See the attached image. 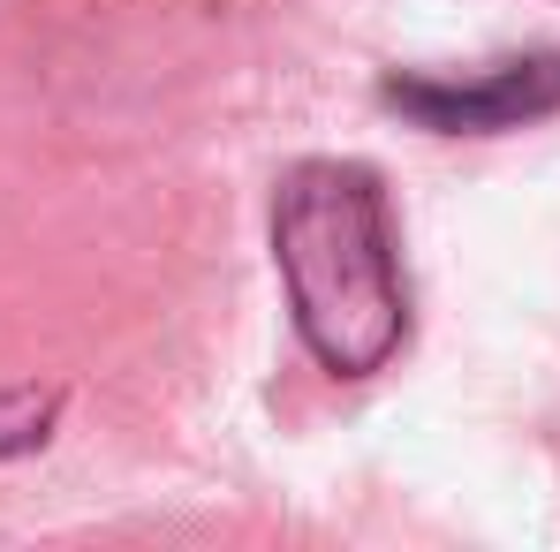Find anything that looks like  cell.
Instances as JSON below:
<instances>
[{
    "mask_svg": "<svg viewBox=\"0 0 560 552\" xmlns=\"http://www.w3.org/2000/svg\"><path fill=\"white\" fill-rule=\"evenodd\" d=\"M386 98L401 114H417L424 129H455V137H492V129H523L538 114H560V54H515V61H485L469 77H394Z\"/></svg>",
    "mask_w": 560,
    "mask_h": 552,
    "instance_id": "2",
    "label": "cell"
},
{
    "mask_svg": "<svg viewBox=\"0 0 560 552\" xmlns=\"http://www.w3.org/2000/svg\"><path fill=\"white\" fill-rule=\"evenodd\" d=\"M273 250L303 349L334 378H372L409 333V287L378 175L357 160H303L280 183Z\"/></svg>",
    "mask_w": 560,
    "mask_h": 552,
    "instance_id": "1",
    "label": "cell"
}]
</instances>
